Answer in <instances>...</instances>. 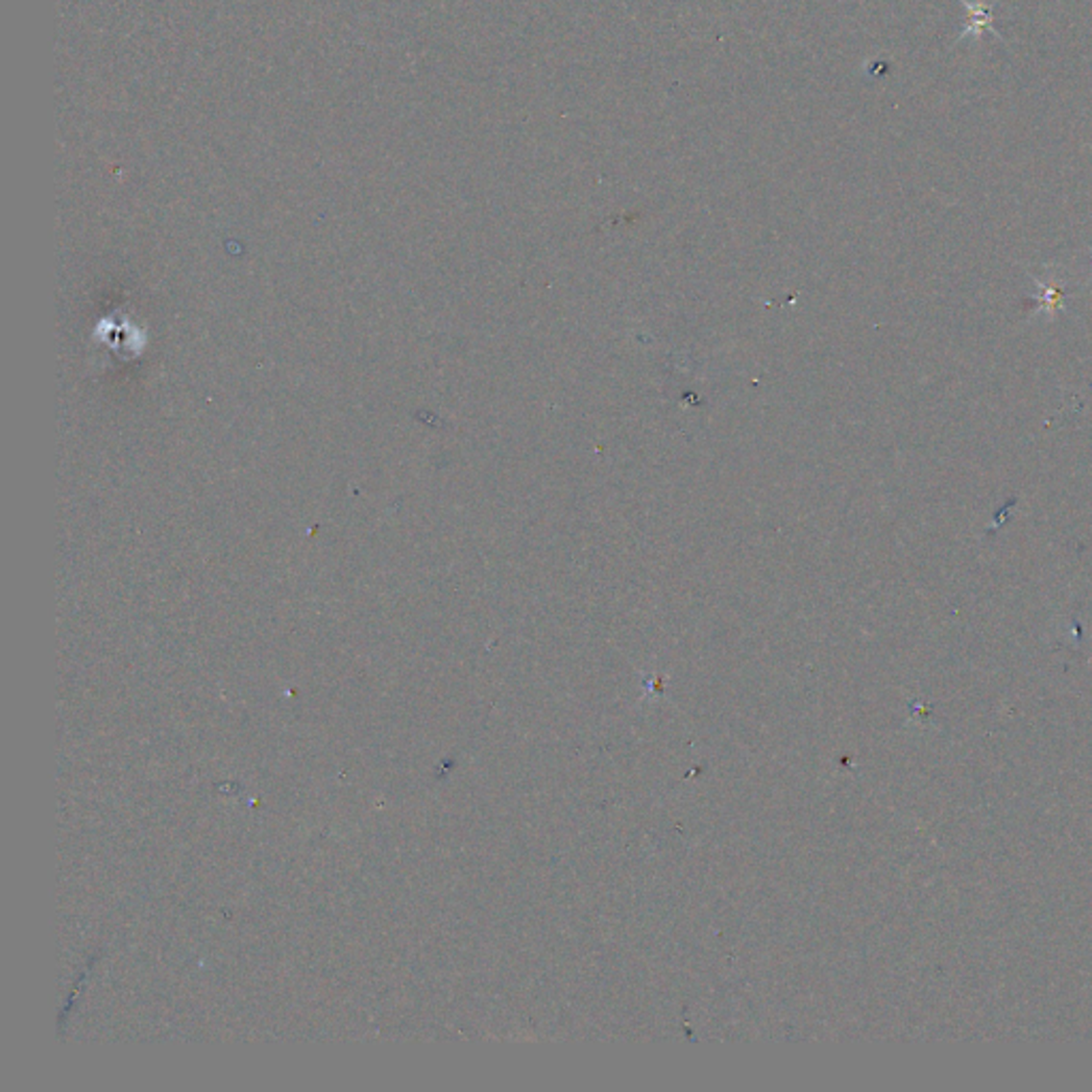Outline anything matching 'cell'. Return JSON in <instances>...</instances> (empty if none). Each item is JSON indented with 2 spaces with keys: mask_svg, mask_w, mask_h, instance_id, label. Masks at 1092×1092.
I'll return each instance as SVG.
<instances>
[{
  "mask_svg": "<svg viewBox=\"0 0 1092 1092\" xmlns=\"http://www.w3.org/2000/svg\"><path fill=\"white\" fill-rule=\"evenodd\" d=\"M1037 302H1039V310L1055 312L1056 307L1062 305V288L1043 284V293L1037 295Z\"/></svg>",
  "mask_w": 1092,
  "mask_h": 1092,
  "instance_id": "cell-2",
  "label": "cell"
},
{
  "mask_svg": "<svg viewBox=\"0 0 1092 1092\" xmlns=\"http://www.w3.org/2000/svg\"><path fill=\"white\" fill-rule=\"evenodd\" d=\"M964 5L969 7V26H966V31L959 36V41L964 36H978L985 26L992 22V7L988 5H982L980 0H964Z\"/></svg>",
  "mask_w": 1092,
  "mask_h": 1092,
  "instance_id": "cell-1",
  "label": "cell"
}]
</instances>
